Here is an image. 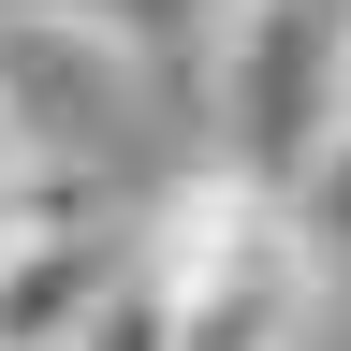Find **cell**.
Returning a JSON list of instances; mask_svg holds the SVG:
<instances>
[{
  "label": "cell",
  "mask_w": 351,
  "mask_h": 351,
  "mask_svg": "<svg viewBox=\"0 0 351 351\" xmlns=\"http://www.w3.org/2000/svg\"><path fill=\"white\" fill-rule=\"evenodd\" d=\"M205 117H219V161L293 176L351 117L337 0H205Z\"/></svg>",
  "instance_id": "obj_1"
},
{
  "label": "cell",
  "mask_w": 351,
  "mask_h": 351,
  "mask_svg": "<svg viewBox=\"0 0 351 351\" xmlns=\"http://www.w3.org/2000/svg\"><path fill=\"white\" fill-rule=\"evenodd\" d=\"M278 205H293V234H307V263H322V278H351V117H337L322 147H307V161L278 176Z\"/></svg>",
  "instance_id": "obj_2"
},
{
  "label": "cell",
  "mask_w": 351,
  "mask_h": 351,
  "mask_svg": "<svg viewBox=\"0 0 351 351\" xmlns=\"http://www.w3.org/2000/svg\"><path fill=\"white\" fill-rule=\"evenodd\" d=\"M59 351H176V293H161V278H147V263H132V249H117V278H103V293H88V322H73Z\"/></svg>",
  "instance_id": "obj_3"
},
{
  "label": "cell",
  "mask_w": 351,
  "mask_h": 351,
  "mask_svg": "<svg viewBox=\"0 0 351 351\" xmlns=\"http://www.w3.org/2000/svg\"><path fill=\"white\" fill-rule=\"evenodd\" d=\"M29 176V132H15V88H0V191Z\"/></svg>",
  "instance_id": "obj_4"
},
{
  "label": "cell",
  "mask_w": 351,
  "mask_h": 351,
  "mask_svg": "<svg viewBox=\"0 0 351 351\" xmlns=\"http://www.w3.org/2000/svg\"><path fill=\"white\" fill-rule=\"evenodd\" d=\"M337 59H351V0H337Z\"/></svg>",
  "instance_id": "obj_5"
}]
</instances>
